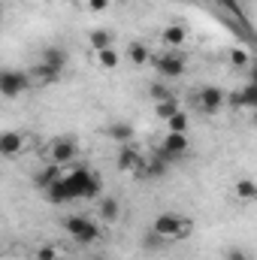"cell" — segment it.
Returning a JSON list of instances; mask_svg holds the SVG:
<instances>
[{
    "mask_svg": "<svg viewBox=\"0 0 257 260\" xmlns=\"http://www.w3.org/2000/svg\"><path fill=\"white\" fill-rule=\"evenodd\" d=\"M61 182H64L70 200H100V194H103L100 176H94L88 167H67Z\"/></svg>",
    "mask_w": 257,
    "mask_h": 260,
    "instance_id": "6da1fadb",
    "label": "cell"
},
{
    "mask_svg": "<svg viewBox=\"0 0 257 260\" xmlns=\"http://www.w3.org/2000/svg\"><path fill=\"white\" fill-rule=\"evenodd\" d=\"M191 230H194V221L185 218V215H179V212H164V215H157V218L151 221V233H154L160 242L185 239V236H191Z\"/></svg>",
    "mask_w": 257,
    "mask_h": 260,
    "instance_id": "7a4b0ae2",
    "label": "cell"
},
{
    "mask_svg": "<svg viewBox=\"0 0 257 260\" xmlns=\"http://www.w3.org/2000/svg\"><path fill=\"white\" fill-rule=\"evenodd\" d=\"M64 227H67V233L73 236V242H79V245H97L103 239V230L88 215H70L64 221Z\"/></svg>",
    "mask_w": 257,
    "mask_h": 260,
    "instance_id": "3957f363",
    "label": "cell"
},
{
    "mask_svg": "<svg viewBox=\"0 0 257 260\" xmlns=\"http://www.w3.org/2000/svg\"><path fill=\"white\" fill-rule=\"evenodd\" d=\"M30 85H34V79H30V73H24V70H3V73H0V94H3L6 100L21 97Z\"/></svg>",
    "mask_w": 257,
    "mask_h": 260,
    "instance_id": "277c9868",
    "label": "cell"
},
{
    "mask_svg": "<svg viewBox=\"0 0 257 260\" xmlns=\"http://www.w3.org/2000/svg\"><path fill=\"white\" fill-rule=\"evenodd\" d=\"M194 100H197V109L206 112V115H218L224 109V103H227V97H224V91L218 85H203L194 94Z\"/></svg>",
    "mask_w": 257,
    "mask_h": 260,
    "instance_id": "5b68a950",
    "label": "cell"
},
{
    "mask_svg": "<svg viewBox=\"0 0 257 260\" xmlns=\"http://www.w3.org/2000/svg\"><path fill=\"white\" fill-rule=\"evenodd\" d=\"M46 154H49V164H58V167H73V160H76V154H79V145H76V139H55V142H49V148H46Z\"/></svg>",
    "mask_w": 257,
    "mask_h": 260,
    "instance_id": "8992f818",
    "label": "cell"
},
{
    "mask_svg": "<svg viewBox=\"0 0 257 260\" xmlns=\"http://www.w3.org/2000/svg\"><path fill=\"white\" fill-rule=\"evenodd\" d=\"M151 64H154V70H157L164 79H182V76H185V70H188L185 58H182L179 52H164V55L151 58Z\"/></svg>",
    "mask_w": 257,
    "mask_h": 260,
    "instance_id": "52a82bcc",
    "label": "cell"
},
{
    "mask_svg": "<svg viewBox=\"0 0 257 260\" xmlns=\"http://www.w3.org/2000/svg\"><path fill=\"white\" fill-rule=\"evenodd\" d=\"M145 164V154L133 145V142H124V145H118V157H115V167L121 170V173H136L139 167Z\"/></svg>",
    "mask_w": 257,
    "mask_h": 260,
    "instance_id": "ba28073f",
    "label": "cell"
},
{
    "mask_svg": "<svg viewBox=\"0 0 257 260\" xmlns=\"http://www.w3.org/2000/svg\"><path fill=\"white\" fill-rule=\"evenodd\" d=\"M191 151V142H188V133H167L164 142H160V154L167 160H176V157H185Z\"/></svg>",
    "mask_w": 257,
    "mask_h": 260,
    "instance_id": "9c48e42d",
    "label": "cell"
},
{
    "mask_svg": "<svg viewBox=\"0 0 257 260\" xmlns=\"http://www.w3.org/2000/svg\"><path fill=\"white\" fill-rule=\"evenodd\" d=\"M167 157L157 151V154H151V157H145V164L136 170V176L139 179H148V182H154V179H164V173H167Z\"/></svg>",
    "mask_w": 257,
    "mask_h": 260,
    "instance_id": "30bf717a",
    "label": "cell"
},
{
    "mask_svg": "<svg viewBox=\"0 0 257 260\" xmlns=\"http://www.w3.org/2000/svg\"><path fill=\"white\" fill-rule=\"evenodd\" d=\"M24 145H27V139H24V133H18V130H6V133L0 136V154H3V157H18V154L24 151Z\"/></svg>",
    "mask_w": 257,
    "mask_h": 260,
    "instance_id": "8fae6325",
    "label": "cell"
},
{
    "mask_svg": "<svg viewBox=\"0 0 257 260\" xmlns=\"http://www.w3.org/2000/svg\"><path fill=\"white\" fill-rule=\"evenodd\" d=\"M160 43L173 52V49H179V46H185L188 43V27L185 24H167L164 30H160Z\"/></svg>",
    "mask_w": 257,
    "mask_h": 260,
    "instance_id": "7c38bea8",
    "label": "cell"
},
{
    "mask_svg": "<svg viewBox=\"0 0 257 260\" xmlns=\"http://www.w3.org/2000/svg\"><path fill=\"white\" fill-rule=\"evenodd\" d=\"M97 215H100L103 224H115L121 218V203L115 197H100L97 200Z\"/></svg>",
    "mask_w": 257,
    "mask_h": 260,
    "instance_id": "4fadbf2b",
    "label": "cell"
},
{
    "mask_svg": "<svg viewBox=\"0 0 257 260\" xmlns=\"http://www.w3.org/2000/svg\"><path fill=\"white\" fill-rule=\"evenodd\" d=\"M233 106H236V109H245V112H254L257 109V85L245 82V85L233 94Z\"/></svg>",
    "mask_w": 257,
    "mask_h": 260,
    "instance_id": "5bb4252c",
    "label": "cell"
},
{
    "mask_svg": "<svg viewBox=\"0 0 257 260\" xmlns=\"http://www.w3.org/2000/svg\"><path fill=\"white\" fill-rule=\"evenodd\" d=\"M233 197H236L239 203L254 206V203H257V182H254V179H248V176L236 179V182H233Z\"/></svg>",
    "mask_w": 257,
    "mask_h": 260,
    "instance_id": "9a60e30c",
    "label": "cell"
},
{
    "mask_svg": "<svg viewBox=\"0 0 257 260\" xmlns=\"http://www.w3.org/2000/svg\"><path fill=\"white\" fill-rule=\"evenodd\" d=\"M64 179V167H58V164H49V167H43L40 173H34V182H37V188L40 191H46V188H52L55 182H61Z\"/></svg>",
    "mask_w": 257,
    "mask_h": 260,
    "instance_id": "2e32d148",
    "label": "cell"
},
{
    "mask_svg": "<svg viewBox=\"0 0 257 260\" xmlns=\"http://www.w3.org/2000/svg\"><path fill=\"white\" fill-rule=\"evenodd\" d=\"M151 52H148V46L145 43H139V40H133L127 49H124V61H130L133 67H145V64H151Z\"/></svg>",
    "mask_w": 257,
    "mask_h": 260,
    "instance_id": "e0dca14e",
    "label": "cell"
},
{
    "mask_svg": "<svg viewBox=\"0 0 257 260\" xmlns=\"http://www.w3.org/2000/svg\"><path fill=\"white\" fill-rule=\"evenodd\" d=\"M40 64H46V67H52V70H61V73H64L67 49H61V46H46L43 55H40Z\"/></svg>",
    "mask_w": 257,
    "mask_h": 260,
    "instance_id": "ac0fdd59",
    "label": "cell"
},
{
    "mask_svg": "<svg viewBox=\"0 0 257 260\" xmlns=\"http://www.w3.org/2000/svg\"><path fill=\"white\" fill-rule=\"evenodd\" d=\"M94 61H97V67H103V70H118L121 61H124V52H118L115 46H109L103 52H94Z\"/></svg>",
    "mask_w": 257,
    "mask_h": 260,
    "instance_id": "d6986e66",
    "label": "cell"
},
{
    "mask_svg": "<svg viewBox=\"0 0 257 260\" xmlns=\"http://www.w3.org/2000/svg\"><path fill=\"white\" fill-rule=\"evenodd\" d=\"M182 112V103H179V97H167V100H160V103H154V115L167 124L173 115H179Z\"/></svg>",
    "mask_w": 257,
    "mask_h": 260,
    "instance_id": "ffe728a7",
    "label": "cell"
},
{
    "mask_svg": "<svg viewBox=\"0 0 257 260\" xmlns=\"http://www.w3.org/2000/svg\"><path fill=\"white\" fill-rule=\"evenodd\" d=\"M88 46H91V52H103V49L112 46V34H109L106 27H94V30L88 34Z\"/></svg>",
    "mask_w": 257,
    "mask_h": 260,
    "instance_id": "44dd1931",
    "label": "cell"
},
{
    "mask_svg": "<svg viewBox=\"0 0 257 260\" xmlns=\"http://www.w3.org/2000/svg\"><path fill=\"white\" fill-rule=\"evenodd\" d=\"M30 79H34V85H55V82L61 79V70H52V67L40 64L30 73Z\"/></svg>",
    "mask_w": 257,
    "mask_h": 260,
    "instance_id": "7402d4cb",
    "label": "cell"
},
{
    "mask_svg": "<svg viewBox=\"0 0 257 260\" xmlns=\"http://www.w3.org/2000/svg\"><path fill=\"white\" fill-rule=\"evenodd\" d=\"M227 58H230V67H251L254 61V55H251V49H245V46H233L230 52H227Z\"/></svg>",
    "mask_w": 257,
    "mask_h": 260,
    "instance_id": "603a6c76",
    "label": "cell"
},
{
    "mask_svg": "<svg viewBox=\"0 0 257 260\" xmlns=\"http://www.w3.org/2000/svg\"><path fill=\"white\" fill-rule=\"evenodd\" d=\"M43 194H46V200H49L52 206H67V203H73L70 194H67V188H64V182H55V185H52V188H46Z\"/></svg>",
    "mask_w": 257,
    "mask_h": 260,
    "instance_id": "cb8c5ba5",
    "label": "cell"
},
{
    "mask_svg": "<svg viewBox=\"0 0 257 260\" xmlns=\"http://www.w3.org/2000/svg\"><path fill=\"white\" fill-rule=\"evenodd\" d=\"M188 127H191V115H188L185 109L167 121V133H188Z\"/></svg>",
    "mask_w": 257,
    "mask_h": 260,
    "instance_id": "d4e9b609",
    "label": "cell"
},
{
    "mask_svg": "<svg viewBox=\"0 0 257 260\" xmlns=\"http://www.w3.org/2000/svg\"><path fill=\"white\" fill-rule=\"evenodd\" d=\"M109 136H112L115 142H121V145H124V142L133 139V127H130V124H112V127H109Z\"/></svg>",
    "mask_w": 257,
    "mask_h": 260,
    "instance_id": "484cf974",
    "label": "cell"
},
{
    "mask_svg": "<svg viewBox=\"0 0 257 260\" xmlns=\"http://www.w3.org/2000/svg\"><path fill=\"white\" fill-rule=\"evenodd\" d=\"M37 260H61V248L58 245H40L37 248Z\"/></svg>",
    "mask_w": 257,
    "mask_h": 260,
    "instance_id": "4316f807",
    "label": "cell"
},
{
    "mask_svg": "<svg viewBox=\"0 0 257 260\" xmlns=\"http://www.w3.org/2000/svg\"><path fill=\"white\" fill-rule=\"evenodd\" d=\"M148 94L154 97V103H160V100H167V97H173V94H170V85H164V82H154V85L148 88Z\"/></svg>",
    "mask_w": 257,
    "mask_h": 260,
    "instance_id": "83f0119b",
    "label": "cell"
},
{
    "mask_svg": "<svg viewBox=\"0 0 257 260\" xmlns=\"http://www.w3.org/2000/svg\"><path fill=\"white\" fill-rule=\"evenodd\" d=\"M82 3H85L88 12H106L112 6V0H82Z\"/></svg>",
    "mask_w": 257,
    "mask_h": 260,
    "instance_id": "f1b7e54d",
    "label": "cell"
},
{
    "mask_svg": "<svg viewBox=\"0 0 257 260\" xmlns=\"http://www.w3.org/2000/svg\"><path fill=\"white\" fill-rule=\"evenodd\" d=\"M227 260H248V254L239 251V248H230V251H227Z\"/></svg>",
    "mask_w": 257,
    "mask_h": 260,
    "instance_id": "f546056e",
    "label": "cell"
},
{
    "mask_svg": "<svg viewBox=\"0 0 257 260\" xmlns=\"http://www.w3.org/2000/svg\"><path fill=\"white\" fill-rule=\"evenodd\" d=\"M251 85H257V64H251V79H248Z\"/></svg>",
    "mask_w": 257,
    "mask_h": 260,
    "instance_id": "4dcf8cb0",
    "label": "cell"
},
{
    "mask_svg": "<svg viewBox=\"0 0 257 260\" xmlns=\"http://www.w3.org/2000/svg\"><path fill=\"white\" fill-rule=\"evenodd\" d=\"M251 121H254V124H257V109H254V112H251Z\"/></svg>",
    "mask_w": 257,
    "mask_h": 260,
    "instance_id": "1f68e13d",
    "label": "cell"
},
{
    "mask_svg": "<svg viewBox=\"0 0 257 260\" xmlns=\"http://www.w3.org/2000/svg\"><path fill=\"white\" fill-rule=\"evenodd\" d=\"M91 260H106V257H91Z\"/></svg>",
    "mask_w": 257,
    "mask_h": 260,
    "instance_id": "d6a6232c",
    "label": "cell"
}]
</instances>
